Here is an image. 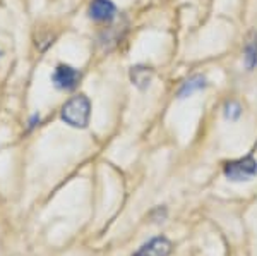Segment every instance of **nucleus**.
<instances>
[{
  "label": "nucleus",
  "instance_id": "nucleus-1",
  "mask_svg": "<svg viewBox=\"0 0 257 256\" xmlns=\"http://www.w3.org/2000/svg\"><path fill=\"white\" fill-rule=\"evenodd\" d=\"M91 115V103L86 95H77L62 107V121L72 127H86L89 124Z\"/></svg>",
  "mask_w": 257,
  "mask_h": 256
},
{
  "label": "nucleus",
  "instance_id": "nucleus-2",
  "mask_svg": "<svg viewBox=\"0 0 257 256\" xmlns=\"http://www.w3.org/2000/svg\"><path fill=\"white\" fill-rule=\"evenodd\" d=\"M225 177L231 183H247L257 176V160L254 156H242L223 165Z\"/></svg>",
  "mask_w": 257,
  "mask_h": 256
},
{
  "label": "nucleus",
  "instance_id": "nucleus-3",
  "mask_svg": "<svg viewBox=\"0 0 257 256\" xmlns=\"http://www.w3.org/2000/svg\"><path fill=\"white\" fill-rule=\"evenodd\" d=\"M81 79V72L77 71L76 67L67 64H60L57 65V69L53 71L52 81L55 84V88L64 90V92H69V90H74L77 86V82Z\"/></svg>",
  "mask_w": 257,
  "mask_h": 256
},
{
  "label": "nucleus",
  "instance_id": "nucleus-4",
  "mask_svg": "<svg viewBox=\"0 0 257 256\" xmlns=\"http://www.w3.org/2000/svg\"><path fill=\"white\" fill-rule=\"evenodd\" d=\"M170 253H172V241L160 236L143 244L132 256H170Z\"/></svg>",
  "mask_w": 257,
  "mask_h": 256
},
{
  "label": "nucleus",
  "instance_id": "nucleus-5",
  "mask_svg": "<svg viewBox=\"0 0 257 256\" xmlns=\"http://www.w3.org/2000/svg\"><path fill=\"white\" fill-rule=\"evenodd\" d=\"M89 18L99 23H110L117 16V7L111 0H93L89 4Z\"/></svg>",
  "mask_w": 257,
  "mask_h": 256
},
{
  "label": "nucleus",
  "instance_id": "nucleus-6",
  "mask_svg": "<svg viewBox=\"0 0 257 256\" xmlns=\"http://www.w3.org/2000/svg\"><path fill=\"white\" fill-rule=\"evenodd\" d=\"M153 79V69L146 67V65H134L131 69V81L139 90H146L151 84Z\"/></svg>",
  "mask_w": 257,
  "mask_h": 256
},
{
  "label": "nucleus",
  "instance_id": "nucleus-7",
  "mask_svg": "<svg viewBox=\"0 0 257 256\" xmlns=\"http://www.w3.org/2000/svg\"><path fill=\"white\" fill-rule=\"evenodd\" d=\"M208 86L206 82V77L201 76V74H196V76L189 77L187 81L182 84V88L178 90V98H187V97H192L194 93L201 92Z\"/></svg>",
  "mask_w": 257,
  "mask_h": 256
},
{
  "label": "nucleus",
  "instance_id": "nucleus-8",
  "mask_svg": "<svg viewBox=\"0 0 257 256\" xmlns=\"http://www.w3.org/2000/svg\"><path fill=\"white\" fill-rule=\"evenodd\" d=\"M243 60H245V67L248 71L257 65V33H250L245 41V48H243Z\"/></svg>",
  "mask_w": 257,
  "mask_h": 256
},
{
  "label": "nucleus",
  "instance_id": "nucleus-9",
  "mask_svg": "<svg viewBox=\"0 0 257 256\" xmlns=\"http://www.w3.org/2000/svg\"><path fill=\"white\" fill-rule=\"evenodd\" d=\"M240 115H242V107L238 105V102H228L225 105V119L237 121Z\"/></svg>",
  "mask_w": 257,
  "mask_h": 256
},
{
  "label": "nucleus",
  "instance_id": "nucleus-10",
  "mask_svg": "<svg viewBox=\"0 0 257 256\" xmlns=\"http://www.w3.org/2000/svg\"><path fill=\"white\" fill-rule=\"evenodd\" d=\"M36 122H40V115H33V119H31V122H30V127H35Z\"/></svg>",
  "mask_w": 257,
  "mask_h": 256
}]
</instances>
